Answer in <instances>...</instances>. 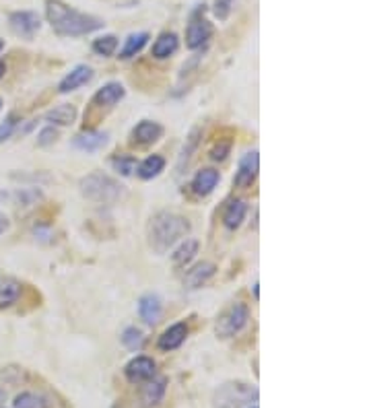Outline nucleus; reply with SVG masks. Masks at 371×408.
<instances>
[{"instance_id": "f3484780", "label": "nucleus", "mask_w": 371, "mask_h": 408, "mask_svg": "<svg viewBox=\"0 0 371 408\" xmlns=\"http://www.w3.org/2000/svg\"><path fill=\"white\" fill-rule=\"evenodd\" d=\"M218 180H221V175H218L217 170L204 167V170H200V172L194 175V180H192V192L196 194V196H209V194L217 188Z\"/></svg>"}, {"instance_id": "0eeeda50", "label": "nucleus", "mask_w": 371, "mask_h": 408, "mask_svg": "<svg viewBox=\"0 0 371 408\" xmlns=\"http://www.w3.org/2000/svg\"><path fill=\"white\" fill-rule=\"evenodd\" d=\"M124 375L131 384H145L157 375V363L147 355H136L124 367Z\"/></svg>"}, {"instance_id": "4be33fe9", "label": "nucleus", "mask_w": 371, "mask_h": 408, "mask_svg": "<svg viewBox=\"0 0 371 408\" xmlns=\"http://www.w3.org/2000/svg\"><path fill=\"white\" fill-rule=\"evenodd\" d=\"M45 120L52 124V126H70L74 120H77V108L70 106V104H62L58 108L50 109L45 114Z\"/></svg>"}, {"instance_id": "9d476101", "label": "nucleus", "mask_w": 371, "mask_h": 408, "mask_svg": "<svg viewBox=\"0 0 371 408\" xmlns=\"http://www.w3.org/2000/svg\"><path fill=\"white\" fill-rule=\"evenodd\" d=\"M217 272V266L213 262H200L196 266H192L186 277H184V289L186 291H194L200 289L204 282H209V279Z\"/></svg>"}, {"instance_id": "20e7f679", "label": "nucleus", "mask_w": 371, "mask_h": 408, "mask_svg": "<svg viewBox=\"0 0 371 408\" xmlns=\"http://www.w3.org/2000/svg\"><path fill=\"white\" fill-rule=\"evenodd\" d=\"M258 400V387L245 382H227L213 394V408H248Z\"/></svg>"}, {"instance_id": "58836bf2", "label": "nucleus", "mask_w": 371, "mask_h": 408, "mask_svg": "<svg viewBox=\"0 0 371 408\" xmlns=\"http://www.w3.org/2000/svg\"><path fill=\"white\" fill-rule=\"evenodd\" d=\"M248 408H258V407H256V404H252V407H248Z\"/></svg>"}, {"instance_id": "412c9836", "label": "nucleus", "mask_w": 371, "mask_h": 408, "mask_svg": "<svg viewBox=\"0 0 371 408\" xmlns=\"http://www.w3.org/2000/svg\"><path fill=\"white\" fill-rule=\"evenodd\" d=\"M198 248H200L198 239L186 237V239L179 243V248H177L174 254H172V258H174L175 266H177V268H184L186 264H190L192 260L196 258Z\"/></svg>"}, {"instance_id": "f257e3e1", "label": "nucleus", "mask_w": 371, "mask_h": 408, "mask_svg": "<svg viewBox=\"0 0 371 408\" xmlns=\"http://www.w3.org/2000/svg\"><path fill=\"white\" fill-rule=\"evenodd\" d=\"M45 19L56 35L60 38H81L99 31L106 23L95 15L81 13L68 6L62 0H45Z\"/></svg>"}, {"instance_id": "6ab92c4d", "label": "nucleus", "mask_w": 371, "mask_h": 408, "mask_svg": "<svg viewBox=\"0 0 371 408\" xmlns=\"http://www.w3.org/2000/svg\"><path fill=\"white\" fill-rule=\"evenodd\" d=\"M177 48H179V38L175 35L174 31H165V33H161L153 43V58L157 60H165V58H170V56H174L175 52H177Z\"/></svg>"}, {"instance_id": "dca6fc26", "label": "nucleus", "mask_w": 371, "mask_h": 408, "mask_svg": "<svg viewBox=\"0 0 371 408\" xmlns=\"http://www.w3.org/2000/svg\"><path fill=\"white\" fill-rule=\"evenodd\" d=\"M161 311H163V303L153 293L143 295L138 299V316H140V320L145 324L155 326V324L159 322V318H161Z\"/></svg>"}, {"instance_id": "ea45409f", "label": "nucleus", "mask_w": 371, "mask_h": 408, "mask_svg": "<svg viewBox=\"0 0 371 408\" xmlns=\"http://www.w3.org/2000/svg\"><path fill=\"white\" fill-rule=\"evenodd\" d=\"M0 106H2V99H0Z\"/></svg>"}, {"instance_id": "a211bd4d", "label": "nucleus", "mask_w": 371, "mask_h": 408, "mask_svg": "<svg viewBox=\"0 0 371 408\" xmlns=\"http://www.w3.org/2000/svg\"><path fill=\"white\" fill-rule=\"evenodd\" d=\"M72 145L77 149L87 150V153H95V150L104 149L108 145V134L106 132H97V130H89V132H81L74 136Z\"/></svg>"}, {"instance_id": "c756f323", "label": "nucleus", "mask_w": 371, "mask_h": 408, "mask_svg": "<svg viewBox=\"0 0 371 408\" xmlns=\"http://www.w3.org/2000/svg\"><path fill=\"white\" fill-rule=\"evenodd\" d=\"M111 167L120 173L122 177H131L132 173L136 172V159L132 155H120L111 159Z\"/></svg>"}, {"instance_id": "1a4fd4ad", "label": "nucleus", "mask_w": 371, "mask_h": 408, "mask_svg": "<svg viewBox=\"0 0 371 408\" xmlns=\"http://www.w3.org/2000/svg\"><path fill=\"white\" fill-rule=\"evenodd\" d=\"M258 170H260V157H258V150H250L245 153L240 159V165H238V172H236V180L233 184L238 188H248L256 182L258 177Z\"/></svg>"}, {"instance_id": "5701e85b", "label": "nucleus", "mask_w": 371, "mask_h": 408, "mask_svg": "<svg viewBox=\"0 0 371 408\" xmlns=\"http://www.w3.org/2000/svg\"><path fill=\"white\" fill-rule=\"evenodd\" d=\"M163 170H165V159L161 155H149L145 161H140L136 165V175L140 180H153Z\"/></svg>"}, {"instance_id": "ddd939ff", "label": "nucleus", "mask_w": 371, "mask_h": 408, "mask_svg": "<svg viewBox=\"0 0 371 408\" xmlns=\"http://www.w3.org/2000/svg\"><path fill=\"white\" fill-rule=\"evenodd\" d=\"M188 326L186 322H177L174 326H170L161 336H159V343L157 346L161 348V351H165V353H170V351H175V348H179L184 341L188 338Z\"/></svg>"}, {"instance_id": "39448f33", "label": "nucleus", "mask_w": 371, "mask_h": 408, "mask_svg": "<svg viewBox=\"0 0 371 408\" xmlns=\"http://www.w3.org/2000/svg\"><path fill=\"white\" fill-rule=\"evenodd\" d=\"M250 320V309L245 303H231L215 322V334L221 341H227V338H233L236 334H240L241 330L248 326Z\"/></svg>"}, {"instance_id": "4468645a", "label": "nucleus", "mask_w": 371, "mask_h": 408, "mask_svg": "<svg viewBox=\"0 0 371 408\" xmlns=\"http://www.w3.org/2000/svg\"><path fill=\"white\" fill-rule=\"evenodd\" d=\"M163 134V126L159 122L153 120H143L136 128L132 130V140L140 147H147V145H153L161 138Z\"/></svg>"}, {"instance_id": "aec40b11", "label": "nucleus", "mask_w": 371, "mask_h": 408, "mask_svg": "<svg viewBox=\"0 0 371 408\" xmlns=\"http://www.w3.org/2000/svg\"><path fill=\"white\" fill-rule=\"evenodd\" d=\"M248 215V204H245V200H231L229 204H227V209H225V215H223V223H225V227L227 229H238L241 223H243V219Z\"/></svg>"}, {"instance_id": "9b49d317", "label": "nucleus", "mask_w": 371, "mask_h": 408, "mask_svg": "<svg viewBox=\"0 0 371 408\" xmlns=\"http://www.w3.org/2000/svg\"><path fill=\"white\" fill-rule=\"evenodd\" d=\"M167 390V380L165 377H151L149 382H145V386L140 390V402L145 408H155L165 396Z\"/></svg>"}, {"instance_id": "6e6552de", "label": "nucleus", "mask_w": 371, "mask_h": 408, "mask_svg": "<svg viewBox=\"0 0 371 408\" xmlns=\"http://www.w3.org/2000/svg\"><path fill=\"white\" fill-rule=\"evenodd\" d=\"M213 38V25L200 15V9L192 15V21L186 29V45L190 50H200Z\"/></svg>"}, {"instance_id": "473e14b6", "label": "nucleus", "mask_w": 371, "mask_h": 408, "mask_svg": "<svg viewBox=\"0 0 371 408\" xmlns=\"http://www.w3.org/2000/svg\"><path fill=\"white\" fill-rule=\"evenodd\" d=\"M15 128H17V120H15V116L6 118V120H4V124H0V143L9 140V138L13 136Z\"/></svg>"}, {"instance_id": "f8f14e48", "label": "nucleus", "mask_w": 371, "mask_h": 408, "mask_svg": "<svg viewBox=\"0 0 371 408\" xmlns=\"http://www.w3.org/2000/svg\"><path fill=\"white\" fill-rule=\"evenodd\" d=\"M91 79H93V68H91V66H87V65L74 66V68L66 75L65 79L60 81L58 91H60V93L77 91V89H81L83 85H87Z\"/></svg>"}, {"instance_id": "e433bc0d", "label": "nucleus", "mask_w": 371, "mask_h": 408, "mask_svg": "<svg viewBox=\"0 0 371 408\" xmlns=\"http://www.w3.org/2000/svg\"><path fill=\"white\" fill-rule=\"evenodd\" d=\"M4 72H6V65H4V62H0V79L4 77Z\"/></svg>"}, {"instance_id": "b1692460", "label": "nucleus", "mask_w": 371, "mask_h": 408, "mask_svg": "<svg viewBox=\"0 0 371 408\" xmlns=\"http://www.w3.org/2000/svg\"><path fill=\"white\" fill-rule=\"evenodd\" d=\"M149 33L147 31H138V33H131L128 35V40L124 43V48L120 50V58L122 60H128L132 56H136V54H140L143 52V48L147 45L149 42Z\"/></svg>"}, {"instance_id": "2eb2a0df", "label": "nucleus", "mask_w": 371, "mask_h": 408, "mask_svg": "<svg viewBox=\"0 0 371 408\" xmlns=\"http://www.w3.org/2000/svg\"><path fill=\"white\" fill-rule=\"evenodd\" d=\"M126 95V89L122 83H108L104 85L93 97V104L99 108H113L116 104H120Z\"/></svg>"}, {"instance_id": "7ed1b4c3", "label": "nucleus", "mask_w": 371, "mask_h": 408, "mask_svg": "<svg viewBox=\"0 0 371 408\" xmlns=\"http://www.w3.org/2000/svg\"><path fill=\"white\" fill-rule=\"evenodd\" d=\"M79 190L83 194V198L97 204H116L126 194L124 186L118 180H113L111 175L104 172H93L81 177Z\"/></svg>"}, {"instance_id": "bb28decb", "label": "nucleus", "mask_w": 371, "mask_h": 408, "mask_svg": "<svg viewBox=\"0 0 371 408\" xmlns=\"http://www.w3.org/2000/svg\"><path fill=\"white\" fill-rule=\"evenodd\" d=\"M21 293V285L19 280H15L9 275H0V303L2 305H11L15 303Z\"/></svg>"}, {"instance_id": "f704fd0d", "label": "nucleus", "mask_w": 371, "mask_h": 408, "mask_svg": "<svg viewBox=\"0 0 371 408\" xmlns=\"http://www.w3.org/2000/svg\"><path fill=\"white\" fill-rule=\"evenodd\" d=\"M9 227H11V221H9V216L0 213V236H2V233H6V231H9Z\"/></svg>"}, {"instance_id": "423d86ee", "label": "nucleus", "mask_w": 371, "mask_h": 408, "mask_svg": "<svg viewBox=\"0 0 371 408\" xmlns=\"http://www.w3.org/2000/svg\"><path fill=\"white\" fill-rule=\"evenodd\" d=\"M9 27L15 35L31 40L42 29V19L33 11H15L9 15Z\"/></svg>"}, {"instance_id": "393cba45", "label": "nucleus", "mask_w": 371, "mask_h": 408, "mask_svg": "<svg viewBox=\"0 0 371 408\" xmlns=\"http://www.w3.org/2000/svg\"><path fill=\"white\" fill-rule=\"evenodd\" d=\"M50 398H45L44 394L38 392H21L15 396L13 408H50Z\"/></svg>"}, {"instance_id": "4c0bfd02", "label": "nucleus", "mask_w": 371, "mask_h": 408, "mask_svg": "<svg viewBox=\"0 0 371 408\" xmlns=\"http://www.w3.org/2000/svg\"><path fill=\"white\" fill-rule=\"evenodd\" d=\"M2 48H4V42H2V40H0V50H2Z\"/></svg>"}, {"instance_id": "2f4dec72", "label": "nucleus", "mask_w": 371, "mask_h": 408, "mask_svg": "<svg viewBox=\"0 0 371 408\" xmlns=\"http://www.w3.org/2000/svg\"><path fill=\"white\" fill-rule=\"evenodd\" d=\"M56 140H58V130L54 128L52 124L40 130V134H38V145H40V147H50V145H54Z\"/></svg>"}, {"instance_id": "c9c22d12", "label": "nucleus", "mask_w": 371, "mask_h": 408, "mask_svg": "<svg viewBox=\"0 0 371 408\" xmlns=\"http://www.w3.org/2000/svg\"><path fill=\"white\" fill-rule=\"evenodd\" d=\"M4 400H6V392H4V390L0 387V404H2Z\"/></svg>"}, {"instance_id": "cd10ccee", "label": "nucleus", "mask_w": 371, "mask_h": 408, "mask_svg": "<svg viewBox=\"0 0 371 408\" xmlns=\"http://www.w3.org/2000/svg\"><path fill=\"white\" fill-rule=\"evenodd\" d=\"M116 50H118V38H116L113 33L101 35V38H97V40L93 42V52H95L97 56L108 58V56L116 54Z\"/></svg>"}, {"instance_id": "f03ea898", "label": "nucleus", "mask_w": 371, "mask_h": 408, "mask_svg": "<svg viewBox=\"0 0 371 408\" xmlns=\"http://www.w3.org/2000/svg\"><path fill=\"white\" fill-rule=\"evenodd\" d=\"M190 229H192V225L186 216L170 213V211H161V213L151 216V221L147 225L149 246L157 254H165L179 239L188 236Z\"/></svg>"}, {"instance_id": "7c9ffc66", "label": "nucleus", "mask_w": 371, "mask_h": 408, "mask_svg": "<svg viewBox=\"0 0 371 408\" xmlns=\"http://www.w3.org/2000/svg\"><path fill=\"white\" fill-rule=\"evenodd\" d=\"M233 2L236 0H215L213 2V15L217 17L218 21H227L231 11H233Z\"/></svg>"}, {"instance_id": "72a5a7b5", "label": "nucleus", "mask_w": 371, "mask_h": 408, "mask_svg": "<svg viewBox=\"0 0 371 408\" xmlns=\"http://www.w3.org/2000/svg\"><path fill=\"white\" fill-rule=\"evenodd\" d=\"M229 150H231V143H223V145H217L215 149L211 150V157H213L215 161H223V159L229 155Z\"/></svg>"}, {"instance_id": "a19ab883", "label": "nucleus", "mask_w": 371, "mask_h": 408, "mask_svg": "<svg viewBox=\"0 0 371 408\" xmlns=\"http://www.w3.org/2000/svg\"><path fill=\"white\" fill-rule=\"evenodd\" d=\"M0 408H2V407H0Z\"/></svg>"}, {"instance_id": "a878e982", "label": "nucleus", "mask_w": 371, "mask_h": 408, "mask_svg": "<svg viewBox=\"0 0 371 408\" xmlns=\"http://www.w3.org/2000/svg\"><path fill=\"white\" fill-rule=\"evenodd\" d=\"M200 136H202V130L200 128H192V132L188 134V138H186V143H184V149L179 153V159H177V172H182V170L190 163L192 155H194L198 149Z\"/></svg>"}, {"instance_id": "c85d7f7f", "label": "nucleus", "mask_w": 371, "mask_h": 408, "mask_svg": "<svg viewBox=\"0 0 371 408\" xmlns=\"http://www.w3.org/2000/svg\"><path fill=\"white\" fill-rule=\"evenodd\" d=\"M120 341H122V344H124L126 348H131V351H140L143 343H145V336H143V332H140L136 326H128V328L122 332Z\"/></svg>"}]
</instances>
